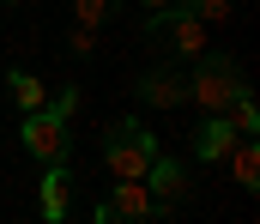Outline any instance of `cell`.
<instances>
[{"label": "cell", "instance_id": "cell-1", "mask_svg": "<svg viewBox=\"0 0 260 224\" xmlns=\"http://www.w3.org/2000/svg\"><path fill=\"white\" fill-rule=\"evenodd\" d=\"M151 157H157V140H151V127H139V121H115V127L103 134V170H109L115 182H139V176L151 170Z\"/></svg>", "mask_w": 260, "mask_h": 224}, {"label": "cell", "instance_id": "cell-2", "mask_svg": "<svg viewBox=\"0 0 260 224\" xmlns=\"http://www.w3.org/2000/svg\"><path fill=\"white\" fill-rule=\"evenodd\" d=\"M145 30H151V43H164L176 61H200V55H206V30H212V24L194 18L182 0H170V6H157V12L145 18Z\"/></svg>", "mask_w": 260, "mask_h": 224}, {"label": "cell", "instance_id": "cell-3", "mask_svg": "<svg viewBox=\"0 0 260 224\" xmlns=\"http://www.w3.org/2000/svg\"><path fill=\"white\" fill-rule=\"evenodd\" d=\"M236 91H242V67H236L230 55H200L194 61V79H188V103H194V109L224 115Z\"/></svg>", "mask_w": 260, "mask_h": 224}, {"label": "cell", "instance_id": "cell-4", "mask_svg": "<svg viewBox=\"0 0 260 224\" xmlns=\"http://www.w3.org/2000/svg\"><path fill=\"white\" fill-rule=\"evenodd\" d=\"M18 140H24L30 157H43V164H67V121H55L49 109H30L18 121Z\"/></svg>", "mask_w": 260, "mask_h": 224}, {"label": "cell", "instance_id": "cell-5", "mask_svg": "<svg viewBox=\"0 0 260 224\" xmlns=\"http://www.w3.org/2000/svg\"><path fill=\"white\" fill-rule=\"evenodd\" d=\"M151 188L145 182H115V194L97 206V224H133V218H151Z\"/></svg>", "mask_w": 260, "mask_h": 224}, {"label": "cell", "instance_id": "cell-6", "mask_svg": "<svg viewBox=\"0 0 260 224\" xmlns=\"http://www.w3.org/2000/svg\"><path fill=\"white\" fill-rule=\"evenodd\" d=\"M139 97L151 109H182L188 103V79L176 73V61H164V67H151V73L139 79Z\"/></svg>", "mask_w": 260, "mask_h": 224}, {"label": "cell", "instance_id": "cell-7", "mask_svg": "<svg viewBox=\"0 0 260 224\" xmlns=\"http://www.w3.org/2000/svg\"><path fill=\"white\" fill-rule=\"evenodd\" d=\"M139 182L151 188V206H170V200H182V194H188V176H182V164H170L164 151L151 157V170H145Z\"/></svg>", "mask_w": 260, "mask_h": 224}, {"label": "cell", "instance_id": "cell-8", "mask_svg": "<svg viewBox=\"0 0 260 224\" xmlns=\"http://www.w3.org/2000/svg\"><path fill=\"white\" fill-rule=\"evenodd\" d=\"M236 140H242V134H236V127H230L224 115H206V121H200V134H194V151L206 157V164H224Z\"/></svg>", "mask_w": 260, "mask_h": 224}, {"label": "cell", "instance_id": "cell-9", "mask_svg": "<svg viewBox=\"0 0 260 224\" xmlns=\"http://www.w3.org/2000/svg\"><path fill=\"white\" fill-rule=\"evenodd\" d=\"M67 212H73V182H67V170H61V164H49V176H43V218H49V224H61Z\"/></svg>", "mask_w": 260, "mask_h": 224}, {"label": "cell", "instance_id": "cell-10", "mask_svg": "<svg viewBox=\"0 0 260 224\" xmlns=\"http://www.w3.org/2000/svg\"><path fill=\"white\" fill-rule=\"evenodd\" d=\"M224 164H230V176H236L242 188H260V146H254V134H248V140H236Z\"/></svg>", "mask_w": 260, "mask_h": 224}, {"label": "cell", "instance_id": "cell-11", "mask_svg": "<svg viewBox=\"0 0 260 224\" xmlns=\"http://www.w3.org/2000/svg\"><path fill=\"white\" fill-rule=\"evenodd\" d=\"M6 85H12V103H18V109H24V115H30V109H43V103H49V85H43V79L30 73V67H18V73L6 79Z\"/></svg>", "mask_w": 260, "mask_h": 224}, {"label": "cell", "instance_id": "cell-12", "mask_svg": "<svg viewBox=\"0 0 260 224\" xmlns=\"http://www.w3.org/2000/svg\"><path fill=\"white\" fill-rule=\"evenodd\" d=\"M109 12H115V0H73V18H79L85 30H97Z\"/></svg>", "mask_w": 260, "mask_h": 224}, {"label": "cell", "instance_id": "cell-13", "mask_svg": "<svg viewBox=\"0 0 260 224\" xmlns=\"http://www.w3.org/2000/svg\"><path fill=\"white\" fill-rule=\"evenodd\" d=\"M182 6H188L194 18H206V24H224V18H230V0H182Z\"/></svg>", "mask_w": 260, "mask_h": 224}, {"label": "cell", "instance_id": "cell-14", "mask_svg": "<svg viewBox=\"0 0 260 224\" xmlns=\"http://www.w3.org/2000/svg\"><path fill=\"white\" fill-rule=\"evenodd\" d=\"M43 109H49L55 121H73V115H79V91H61V97H49Z\"/></svg>", "mask_w": 260, "mask_h": 224}, {"label": "cell", "instance_id": "cell-15", "mask_svg": "<svg viewBox=\"0 0 260 224\" xmlns=\"http://www.w3.org/2000/svg\"><path fill=\"white\" fill-rule=\"evenodd\" d=\"M97 49V30H85V24H73V55H91Z\"/></svg>", "mask_w": 260, "mask_h": 224}, {"label": "cell", "instance_id": "cell-16", "mask_svg": "<svg viewBox=\"0 0 260 224\" xmlns=\"http://www.w3.org/2000/svg\"><path fill=\"white\" fill-rule=\"evenodd\" d=\"M139 6H145V12H157V6H170V0H139Z\"/></svg>", "mask_w": 260, "mask_h": 224}, {"label": "cell", "instance_id": "cell-17", "mask_svg": "<svg viewBox=\"0 0 260 224\" xmlns=\"http://www.w3.org/2000/svg\"><path fill=\"white\" fill-rule=\"evenodd\" d=\"M6 6H12V0H6Z\"/></svg>", "mask_w": 260, "mask_h": 224}]
</instances>
